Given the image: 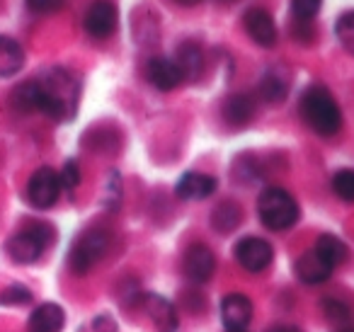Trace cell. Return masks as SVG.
<instances>
[{
    "label": "cell",
    "mask_w": 354,
    "mask_h": 332,
    "mask_svg": "<svg viewBox=\"0 0 354 332\" xmlns=\"http://www.w3.org/2000/svg\"><path fill=\"white\" fill-rule=\"evenodd\" d=\"M39 90V109L56 122H66L78 107V80L64 68H51L37 80Z\"/></svg>",
    "instance_id": "1"
},
{
    "label": "cell",
    "mask_w": 354,
    "mask_h": 332,
    "mask_svg": "<svg viewBox=\"0 0 354 332\" xmlns=\"http://www.w3.org/2000/svg\"><path fill=\"white\" fill-rule=\"evenodd\" d=\"M301 114L306 124L320 136H335L342 129V112L323 85H310L301 98Z\"/></svg>",
    "instance_id": "2"
},
{
    "label": "cell",
    "mask_w": 354,
    "mask_h": 332,
    "mask_svg": "<svg viewBox=\"0 0 354 332\" xmlns=\"http://www.w3.org/2000/svg\"><path fill=\"white\" fill-rule=\"evenodd\" d=\"M257 214L270 230H286L299 221V204L286 190L270 187L257 199Z\"/></svg>",
    "instance_id": "3"
},
{
    "label": "cell",
    "mask_w": 354,
    "mask_h": 332,
    "mask_svg": "<svg viewBox=\"0 0 354 332\" xmlns=\"http://www.w3.org/2000/svg\"><path fill=\"white\" fill-rule=\"evenodd\" d=\"M51 238H54V230L49 225L32 223L8 240V255L20 264L37 262L41 257V252L46 250V245L51 243Z\"/></svg>",
    "instance_id": "4"
},
{
    "label": "cell",
    "mask_w": 354,
    "mask_h": 332,
    "mask_svg": "<svg viewBox=\"0 0 354 332\" xmlns=\"http://www.w3.org/2000/svg\"><path fill=\"white\" fill-rule=\"evenodd\" d=\"M107 248H109V235L104 230L93 228L88 233H83L75 240L73 248H71V259H68L71 269L75 274H88L100 262V257L107 252Z\"/></svg>",
    "instance_id": "5"
},
{
    "label": "cell",
    "mask_w": 354,
    "mask_h": 332,
    "mask_svg": "<svg viewBox=\"0 0 354 332\" xmlns=\"http://www.w3.org/2000/svg\"><path fill=\"white\" fill-rule=\"evenodd\" d=\"M61 194V180L59 172L51 167H39L35 175L30 177L27 185V199L37 209H51Z\"/></svg>",
    "instance_id": "6"
},
{
    "label": "cell",
    "mask_w": 354,
    "mask_h": 332,
    "mask_svg": "<svg viewBox=\"0 0 354 332\" xmlns=\"http://www.w3.org/2000/svg\"><path fill=\"white\" fill-rule=\"evenodd\" d=\"M83 25L85 32L93 39H107V37H112L119 25V15L114 3H109V0H95L93 6L88 8V12H85Z\"/></svg>",
    "instance_id": "7"
},
{
    "label": "cell",
    "mask_w": 354,
    "mask_h": 332,
    "mask_svg": "<svg viewBox=\"0 0 354 332\" xmlns=\"http://www.w3.org/2000/svg\"><path fill=\"white\" fill-rule=\"evenodd\" d=\"M236 259L243 269L248 272H262L272 264L274 259V250L267 240L262 238H243L241 243L236 245Z\"/></svg>",
    "instance_id": "8"
},
{
    "label": "cell",
    "mask_w": 354,
    "mask_h": 332,
    "mask_svg": "<svg viewBox=\"0 0 354 332\" xmlns=\"http://www.w3.org/2000/svg\"><path fill=\"white\" fill-rule=\"evenodd\" d=\"M243 25H245L248 37H250L255 44L265 46V49L277 44L279 32H277L274 20H272V15L267 10H262V8H250V10L245 12V17H243Z\"/></svg>",
    "instance_id": "9"
},
{
    "label": "cell",
    "mask_w": 354,
    "mask_h": 332,
    "mask_svg": "<svg viewBox=\"0 0 354 332\" xmlns=\"http://www.w3.org/2000/svg\"><path fill=\"white\" fill-rule=\"evenodd\" d=\"M214 272H216V257H214L212 250L202 243L189 245L187 252H185V274L192 282L204 284L214 277Z\"/></svg>",
    "instance_id": "10"
},
{
    "label": "cell",
    "mask_w": 354,
    "mask_h": 332,
    "mask_svg": "<svg viewBox=\"0 0 354 332\" xmlns=\"http://www.w3.org/2000/svg\"><path fill=\"white\" fill-rule=\"evenodd\" d=\"M143 311L148 313V317L153 320L158 332H175L177 330V311L167 298L158 296V293H146L141 298Z\"/></svg>",
    "instance_id": "11"
},
{
    "label": "cell",
    "mask_w": 354,
    "mask_h": 332,
    "mask_svg": "<svg viewBox=\"0 0 354 332\" xmlns=\"http://www.w3.org/2000/svg\"><path fill=\"white\" fill-rule=\"evenodd\" d=\"M221 320L228 330H245L252 320V303L243 293H228L221 303Z\"/></svg>",
    "instance_id": "12"
},
{
    "label": "cell",
    "mask_w": 354,
    "mask_h": 332,
    "mask_svg": "<svg viewBox=\"0 0 354 332\" xmlns=\"http://www.w3.org/2000/svg\"><path fill=\"white\" fill-rule=\"evenodd\" d=\"M214 192H216V180H214L212 175H204V172H185V175L177 180V187H175V194L187 201L207 199Z\"/></svg>",
    "instance_id": "13"
},
{
    "label": "cell",
    "mask_w": 354,
    "mask_h": 332,
    "mask_svg": "<svg viewBox=\"0 0 354 332\" xmlns=\"http://www.w3.org/2000/svg\"><path fill=\"white\" fill-rule=\"evenodd\" d=\"M146 75H148V80H151L153 88L162 90V93L175 90L177 85L183 83V75H180V71H177L175 61L162 59V56H156V59L148 61Z\"/></svg>",
    "instance_id": "14"
},
{
    "label": "cell",
    "mask_w": 354,
    "mask_h": 332,
    "mask_svg": "<svg viewBox=\"0 0 354 332\" xmlns=\"http://www.w3.org/2000/svg\"><path fill=\"white\" fill-rule=\"evenodd\" d=\"M175 66L183 75V80H197L202 75V66H204V56H202V46L197 42H183L175 51Z\"/></svg>",
    "instance_id": "15"
},
{
    "label": "cell",
    "mask_w": 354,
    "mask_h": 332,
    "mask_svg": "<svg viewBox=\"0 0 354 332\" xmlns=\"http://www.w3.org/2000/svg\"><path fill=\"white\" fill-rule=\"evenodd\" d=\"M64 308L59 303H41L30 315V332H61L64 330Z\"/></svg>",
    "instance_id": "16"
},
{
    "label": "cell",
    "mask_w": 354,
    "mask_h": 332,
    "mask_svg": "<svg viewBox=\"0 0 354 332\" xmlns=\"http://www.w3.org/2000/svg\"><path fill=\"white\" fill-rule=\"evenodd\" d=\"M335 267H330L315 250L301 255V259L296 262V274L304 284H323L328 282V277L333 274Z\"/></svg>",
    "instance_id": "17"
},
{
    "label": "cell",
    "mask_w": 354,
    "mask_h": 332,
    "mask_svg": "<svg viewBox=\"0 0 354 332\" xmlns=\"http://www.w3.org/2000/svg\"><path fill=\"white\" fill-rule=\"evenodd\" d=\"M289 95V75L281 68H270L260 80V98L265 102H284Z\"/></svg>",
    "instance_id": "18"
},
{
    "label": "cell",
    "mask_w": 354,
    "mask_h": 332,
    "mask_svg": "<svg viewBox=\"0 0 354 332\" xmlns=\"http://www.w3.org/2000/svg\"><path fill=\"white\" fill-rule=\"evenodd\" d=\"M223 117H226L228 124L233 127H245L252 117H255V100L245 93L231 95L223 104Z\"/></svg>",
    "instance_id": "19"
},
{
    "label": "cell",
    "mask_w": 354,
    "mask_h": 332,
    "mask_svg": "<svg viewBox=\"0 0 354 332\" xmlns=\"http://www.w3.org/2000/svg\"><path fill=\"white\" fill-rule=\"evenodd\" d=\"M25 66V51L12 37H0V78H10Z\"/></svg>",
    "instance_id": "20"
},
{
    "label": "cell",
    "mask_w": 354,
    "mask_h": 332,
    "mask_svg": "<svg viewBox=\"0 0 354 332\" xmlns=\"http://www.w3.org/2000/svg\"><path fill=\"white\" fill-rule=\"evenodd\" d=\"M313 250L330 264V267H339V264H344L349 259V248L337 238V235H330V233L320 235Z\"/></svg>",
    "instance_id": "21"
},
{
    "label": "cell",
    "mask_w": 354,
    "mask_h": 332,
    "mask_svg": "<svg viewBox=\"0 0 354 332\" xmlns=\"http://www.w3.org/2000/svg\"><path fill=\"white\" fill-rule=\"evenodd\" d=\"M241 219H243L241 206L233 204V201H223V204H218L212 214V223L218 233H231V230L241 223Z\"/></svg>",
    "instance_id": "22"
},
{
    "label": "cell",
    "mask_w": 354,
    "mask_h": 332,
    "mask_svg": "<svg viewBox=\"0 0 354 332\" xmlns=\"http://www.w3.org/2000/svg\"><path fill=\"white\" fill-rule=\"evenodd\" d=\"M12 102H15V107L22 109V112H37V109H39V90H37V80L22 83L20 88L12 93Z\"/></svg>",
    "instance_id": "23"
},
{
    "label": "cell",
    "mask_w": 354,
    "mask_h": 332,
    "mask_svg": "<svg viewBox=\"0 0 354 332\" xmlns=\"http://www.w3.org/2000/svg\"><path fill=\"white\" fill-rule=\"evenodd\" d=\"M335 35H337L342 49L354 54V10H347L337 17V22H335Z\"/></svg>",
    "instance_id": "24"
},
{
    "label": "cell",
    "mask_w": 354,
    "mask_h": 332,
    "mask_svg": "<svg viewBox=\"0 0 354 332\" xmlns=\"http://www.w3.org/2000/svg\"><path fill=\"white\" fill-rule=\"evenodd\" d=\"M333 190L342 201H354V170H339L333 177Z\"/></svg>",
    "instance_id": "25"
},
{
    "label": "cell",
    "mask_w": 354,
    "mask_h": 332,
    "mask_svg": "<svg viewBox=\"0 0 354 332\" xmlns=\"http://www.w3.org/2000/svg\"><path fill=\"white\" fill-rule=\"evenodd\" d=\"M32 301V291L27 286H20V284H12L6 291L0 293V303L3 306H25V303Z\"/></svg>",
    "instance_id": "26"
},
{
    "label": "cell",
    "mask_w": 354,
    "mask_h": 332,
    "mask_svg": "<svg viewBox=\"0 0 354 332\" xmlns=\"http://www.w3.org/2000/svg\"><path fill=\"white\" fill-rule=\"evenodd\" d=\"M323 8V0H291V12H294L296 20L310 22Z\"/></svg>",
    "instance_id": "27"
},
{
    "label": "cell",
    "mask_w": 354,
    "mask_h": 332,
    "mask_svg": "<svg viewBox=\"0 0 354 332\" xmlns=\"http://www.w3.org/2000/svg\"><path fill=\"white\" fill-rule=\"evenodd\" d=\"M61 180V187H66V190H75V187L80 185V167L75 160H66L64 170H61L59 175Z\"/></svg>",
    "instance_id": "28"
},
{
    "label": "cell",
    "mask_w": 354,
    "mask_h": 332,
    "mask_svg": "<svg viewBox=\"0 0 354 332\" xmlns=\"http://www.w3.org/2000/svg\"><path fill=\"white\" fill-rule=\"evenodd\" d=\"M323 313L330 317V320H337V322H344L349 317V308L344 306V303L339 301H333V298H328V301H323Z\"/></svg>",
    "instance_id": "29"
},
{
    "label": "cell",
    "mask_w": 354,
    "mask_h": 332,
    "mask_svg": "<svg viewBox=\"0 0 354 332\" xmlns=\"http://www.w3.org/2000/svg\"><path fill=\"white\" fill-rule=\"evenodd\" d=\"M64 6V0H27V8L37 15H49Z\"/></svg>",
    "instance_id": "30"
},
{
    "label": "cell",
    "mask_w": 354,
    "mask_h": 332,
    "mask_svg": "<svg viewBox=\"0 0 354 332\" xmlns=\"http://www.w3.org/2000/svg\"><path fill=\"white\" fill-rule=\"evenodd\" d=\"M93 332H117V322L109 315H100L93 320Z\"/></svg>",
    "instance_id": "31"
},
{
    "label": "cell",
    "mask_w": 354,
    "mask_h": 332,
    "mask_svg": "<svg viewBox=\"0 0 354 332\" xmlns=\"http://www.w3.org/2000/svg\"><path fill=\"white\" fill-rule=\"evenodd\" d=\"M177 3H180V6H187V8H192V6H199V3H202V0H177Z\"/></svg>",
    "instance_id": "32"
},
{
    "label": "cell",
    "mask_w": 354,
    "mask_h": 332,
    "mask_svg": "<svg viewBox=\"0 0 354 332\" xmlns=\"http://www.w3.org/2000/svg\"><path fill=\"white\" fill-rule=\"evenodd\" d=\"M272 332H299V330H296V327L284 325V327H277V330H272Z\"/></svg>",
    "instance_id": "33"
},
{
    "label": "cell",
    "mask_w": 354,
    "mask_h": 332,
    "mask_svg": "<svg viewBox=\"0 0 354 332\" xmlns=\"http://www.w3.org/2000/svg\"><path fill=\"white\" fill-rule=\"evenodd\" d=\"M221 3H226V6H233V3H238V0H221Z\"/></svg>",
    "instance_id": "34"
},
{
    "label": "cell",
    "mask_w": 354,
    "mask_h": 332,
    "mask_svg": "<svg viewBox=\"0 0 354 332\" xmlns=\"http://www.w3.org/2000/svg\"><path fill=\"white\" fill-rule=\"evenodd\" d=\"M228 332H245V330H228Z\"/></svg>",
    "instance_id": "35"
},
{
    "label": "cell",
    "mask_w": 354,
    "mask_h": 332,
    "mask_svg": "<svg viewBox=\"0 0 354 332\" xmlns=\"http://www.w3.org/2000/svg\"><path fill=\"white\" fill-rule=\"evenodd\" d=\"M339 332H354V330H339Z\"/></svg>",
    "instance_id": "36"
}]
</instances>
